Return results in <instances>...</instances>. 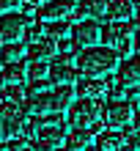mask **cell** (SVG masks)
Returning <instances> with one entry per match:
<instances>
[{"instance_id": "6da1fadb", "label": "cell", "mask_w": 140, "mask_h": 151, "mask_svg": "<svg viewBox=\"0 0 140 151\" xmlns=\"http://www.w3.org/2000/svg\"><path fill=\"white\" fill-rule=\"evenodd\" d=\"M74 102V88L72 85H58L55 91H44V93H33L25 99V110L30 118H44V115H58L72 107Z\"/></svg>"}, {"instance_id": "7a4b0ae2", "label": "cell", "mask_w": 140, "mask_h": 151, "mask_svg": "<svg viewBox=\"0 0 140 151\" xmlns=\"http://www.w3.org/2000/svg\"><path fill=\"white\" fill-rule=\"evenodd\" d=\"M118 63V52L110 47H88L77 52V69L83 77H104Z\"/></svg>"}, {"instance_id": "3957f363", "label": "cell", "mask_w": 140, "mask_h": 151, "mask_svg": "<svg viewBox=\"0 0 140 151\" xmlns=\"http://www.w3.org/2000/svg\"><path fill=\"white\" fill-rule=\"evenodd\" d=\"M102 41L118 55H132L135 50V25L132 22H107L102 28Z\"/></svg>"}, {"instance_id": "277c9868", "label": "cell", "mask_w": 140, "mask_h": 151, "mask_svg": "<svg viewBox=\"0 0 140 151\" xmlns=\"http://www.w3.org/2000/svg\"><path fill=\"white\" fill-rule=\"evenodd\" d=\"M102 104L99 99H80L69 107V127L72 129H88V132H96L102 121Z\"/></svg>"}, {"instance_id": "5b68a950", "label": "cell", "mask_w": 140, "mask_h": 151, "mask_svg": "<svg viewBox=\"0 0 140 151\" xmlns=\"http://www.w3.org/2000/svg\"><path fill=\"white\" fill-rule=\"evenodd\" d=\"M25 127V113L14 104H0V143L3 140H14Z\"/></svg>"}, {"instance_id": "8992f818", "label": "cell", "mask_w": 140, "mask_h": 151, "mask_svg": "<svg viewBox=\"0 0 140 151\" xmlns=\"http://www.w3.org/2000/svg\"><path fill=\"white\" fill-rule=\"evenodd\" d=\"M39 22L41 25H52V22H72L74 17V6L72 0H50L39 8Z\"/></svg>"}, {"instance_id": "52a82bcc", "label": "cell", "mask_w": 140, "mask_h": 151, "mask_svg": "<svg viewBox=\"0 0 140 151\" xmlns=\"http://www.w3.org/2000/svg\"><path fill=\"white\" fill-rule=\"evenodd\" d=\"M50 80L55 85H72V80H77V69L69 52H60L50 60Z\"/></svg>"}, {"instance_id": "ba28073f", "label": "cell", "mask_w": 140, "mask_h": 151, "mask_svg": "<svg viewBox=\"0 0 140 151\" xmlns=\"http://www.w3.org/2000/svg\"><path fill=\"white\" fill-rule=\"evenodd\" d=\"M28 17L25 14H6L0 17V44H17L25 33Z\"/></svg>"}, {"instance_id": "9c48e42d", "label": "cell", "mask_w": 140, "mask_h": 151, "mask_svg": "<svg viewBox=\"0 0 140 151\" xmlns=\"http://www.w3.org/2000/svg\"><path fill=\"white\" fill-rule=\"evenodd\" d=\"M102 118H104V124H107L110 129H121V127H126V124L135 118V110H132L129 102H110L107 107H104Z\"/></svg>"}, {"instance_id": "30bf717a", "label": "cell", "mask_w": 140, "mask_h": 151, "mask_svg": "<svg viewBox=\"0 0 140 151\" xmlns=\"http://www.w3.org/2000/svg\"><path fill=\"white\" fill-rule=\"evenodd\" d=\"M72 39H74L77 47H83V50L99 47V41H102V28L96 25V19H83V22H77Z\"/></svg>"}, {"instance_id": "8fae6325", "label": "cell", "mask_w": 140, "mask_h": 151, "mask_svg": "<svg viewBox=\"0 0 140 151\" xmlns=\"http://www.w3.org/2000/svg\"><path fill=\"white\" fill-rule=\"evenodd\" d=\"M63 143H66V132L60 127H55V124H47V127H41V132L36 135L33 148L36 151H58Z\"/></svg>"}, {"instance_id": "7c38bea8", "label": "cell", "mask_w": 140, "mask_h": 151, "mask_svg": "<svg viewBox=\"0 0 140 151\" xmlns=\"http://www.w3.org/2000/svg\"><path fill=\"white\" fill-rule=\"evenodd\" d=\"M74 93L80 99H99V96L110 93V85H107V80H99V77H77Z\"/></svg>"}, {"instance_id": "4fadbf2b", "label": "cell", "mask_w": 140, "mask_h": 151, "mask_svg": "<svg viewBox=\"0 0 140 151\" xmlns=\"http://www.w3.org/2000/svg\"><path fill=\"white\" fill-rule=\"evenodd\" d=\"M118 85L121 88H137L140 85V55H129L118 63Z\"/></svg>"}, {"instance_id": "5bb4252c", "label": "cell", "mask_w": 140, "mask_h": 151, "mask_svg": "<svg viewBox=\"0 0 140 151\" xmlns=\"http://www.w3.org/2000/svg\"><path fill=\"white\" fill-rule=\"evenodd\" d=\"M107 14V0H80L74 8V22H83V19H99V17Z\"/></svg>"}, {"instance_id": "9a60e30c", "label": "cell", "mask_w": 140, "mask_h": 151, "mask_svg": "<svg viewBox=\"0 0 140 151\" xmlns=\"http://www.w3.org/2000/svg\"><path fill=\"white\" fill-rule=\"evenodd\" d=\"M96 146H99V151H129V140L118 129H107L96 137Z\"/></svg>"}, {"instance_id": "2e32d148", "label": "cell", "mask_w": 140, "mask_h": 151, "mask_svg": "<svg viewBox=\"0 0 140 151\" xmlns=\"http://www.w3.org/2000/svg\"><path fill=\"white\" fill-rule=\"evenodd\" d=\"M135 14L132 0H107V17L113 22H129Z\"/></svg>"}, {"instance_id": "e0dca14e", "label": "cell", "mask_w": 140, "mask_h": 151, "mask_svg": "<svg viewBox=\"0 0 140 151\" xmlns=\"http://www.w3.org/2000/svg\"><path fill=\"white\" fill-rule=\"evenodd\" d=\"M25 77H28V66H25L22 60H17V63H6L3 66L0 83H3V85H22Z\"/></svg>"}, {"instance_id": "ac0fdd59", "label": "cell", "mask_w": 140, "mask_h": 151, "mask_svg": "<svg viewBox=\"0 0 140 151\" xmlns=\"http://www.w3.org/2000/svg\"><path fill=\"white\" fill-rule=\"evenodd\" d=\"M55 55H58V41H52V39H44V41L28 47L30 60H44V63H50V58H55Z\"/></svg>"}, {"instance_id": "d6986e66", "label": "cell", "mask_w": 140, "mask_h": 151, "mask_svg": "<svg viewBox=\"0 0 140 151\" xmlns=\"http://www.w3.org/2000/svg\"><path fill=\"white\" fill-rule=\"evenodd\" d=\"M93 143V132L88 129H69L66 135V151H85Z\"/></svg>"}, {"instance_id": "ffe728a7", "label": "cell", "mask_w": 140, "mask_h": 151, "mask_svg": "<svg viewBox=\"0 0 140 151\" xmlns=\"http://www.w3.org/2000/svg\"><path fill=\"white\" fill-rule=\"evenodd\" d=\"M0 96H3V102H6V104H14V107H17V104H25V99H28L22 85H3Z\"/></svg>"}, {"instance_id": "44dd1931", "label": "cell", "mask_w": 140, "mask_h": 151, "mask_svg": "<svg viewBox=\"0 0 140 151\" xmlns=\"http://www.w3.org/2000/svg\"><path fill=\"white\" fill-rule=\"evenodd\" d=\"M22 44L19 41H17V44H0V63H17V60H19L22 58Z\"/></svg>"}, {"instance_id": "7402d4cb", "label": "cell", "mask_w": 140, "mask_h": 151, "mask_svg": "<svg viewBox=\"0 0 140 151\" xmlns=\"http://www.w3.org/2000/svg\"><path fill=\"white\" fill-rule=\"evenodd\" d=\"M44 36L52 39V41H63L69 36V22H52V25H44Z\"/></svg>"}, {"instance_id": "603a6c76", "label": "cell", "mask_w": 140, "mask_h": 151, "mask_svg": "<svg viewBox=\"0 0 140 151\" xmlns=\"http://www.w3.org/2000/svg\"><path fill=\"white\" fill-rule=\"evenodd\" d=\"M28 77H33V80H47L50 77V63H44V60H30Z\"/></svg>"}, {"instance_id": "cb8c5ba5", "label": "cell", "mask_w": 140, "mask_h": 151, "mask_svg": "<svg viewBox=\"0 0 140 151\" xmlns=\"http://www.w3.org/2000/svg\"><path fill=\"white\" fill-rule=\"evenodd\" d=\"M44 39H47V36H44V25H41V22H33V25H28V36H25L28 47H30V44L44 41Z\"/></svg>"}, {"instance_id": "d4e9b609", "label": "cell", "mask_w": 140, "mask_h": 151, "mask_svg": "<svg viewBox=\"0 0 140 151\" xmlns=\"http://www.w3.org/2000/svg\"><path fill=\"white\" fill-rule=\"evenodd\" d=\"M41 127H44V121L41 118H25V127H22V135L30 137V135H39Z\"/></svg>"}, {"instance_id": "484cf974", "label": "cell", "mask_w": 140, "mask_h": 151, "mask_svg": "<svg viewBox=\"0 0 140 151\" xmlns=\"http://www.w3.org/2000/svg\"><path fill=\"white\" fill-rule=\"evenodd\" d=\"M50 88V80H30L28 83V96H33V93H44Z\"/></svg>"}, {"instance_id": "4316f807", "label": "cell", "mask_w": 140, "mask_h": 151, "mask_svg": "<svg viewBox=\"0 0 140 151\" xmlns=\"http://www.w3.org/2000/svg\"><path fill=\"white\" fill-rule=\"evenodd\" d=\"M17 6H19V0H0V17L14 14V11H17Z\"/></svg>"}, {"instance_id": "83f0119b", "label": "cell", "mask_w": 140, "mask_h": 151, "mask_svg": "<svg viewBox=\"0 0 140 151\" xmlns=\"http://www.w3.org/2000/svg\"><path fill=\"white\" fill-rule=\"evenodd\" d=\"M11 151H36V148H33L28 140H14V143H11Z\"/></svg>"}, {"instance_id": "f1b7e54d", "label": "cell", "mask_w": 140, "mask_h": 151, "mask_svg": "<svg viewBox=\"0 0 140 151\" xmlns=\"http://www.w3.org/2000/svg\"><path fill=\"white\" fill-rule=\"evenodd\" d=\"M129 146H135V148L140 151V132H135V135H132V140H129Z\"/></svg>"}, {"instance_id": "f546056e", "label": "cell", "mask_w": 140, "mask_h": 151, "mask_svg": "<svg viewBox=\"0 0 140 151\" xmlns=\"http://www.w3.org/2000/svg\"><path fill=\"white\" fill-rule=\"evenodd\" d=\"M25 3H33V6H44V3H50V0H25Z\"/></svg>"}, {"instance_id": "4dcf8cb0", "label": "cell", "mask_w": 140, "mask_h": 151, "mask_svg": "<svg viewBox=\"0 0 140 151\" xmlns=\"http://www.w3.org/2000/svg\"><path fill=\"white\" fill-rule=\"evenodd\" d=\"M132 121H135V127H137V132H140V110L135 113V118H132Z\"/></svg>"}, {"instance_id": "1f68e13d", "label": "cell", "mask_w": 140, "mask_h": 151, "mask_svg": "<svg viewBox=\"0 0 140 151\" xmlns=\"http://www.w3.org/2000/svg\"><path fill=\"white\" fill-rule=\"evenodd\" d=\"M132 25H140V14H137V17H135V22H132Z\"/></svg>"}, {"instance_id": "d6a6232c", "label": "cell", "mask_w": 140, "mask_h": 151, "mask_svg": "<svg viewBox=\"0 0 140 151\" xmlns=\"http://www.w3.org/2000/svg\"><path fill=\"white\" fill-rule=\"evenodd\" d=\"M0 151H3V146H0Z\"/></svg>"}, {"instance_id": "836d02e7", "label": "cell", "mask_w": 140, "mask_h": 151, "mask_svg": "<svg viewBox=\"0 0 140 151\" xmlns=\"http://www.w3.org/2000/svg\"><path fill=\"white\" fill-rule=\"evenodd\" d=\"M0 85H3V83H0Z\"/></svg>"}]
</instances>
